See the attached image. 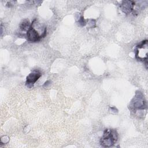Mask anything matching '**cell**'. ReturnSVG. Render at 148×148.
Here are the masks:
<instances>
[{
    "label": "cell",
    "instance_id": "obj_1",
    "mask_svg": "<svg viewBox=\"0 0 148 148\" xmlns=\"http://www.w3.org/2000/svg\"><path fill=\"white\" fill-rule=\"evenodd\" d=\"M118 134L114 129H106L100 140L101 145L103 147L112 146L117 140Z\"/></svg>",
    "mask_w": 148,
    "mask_h": 148
},
{
    "label": "cell",
    "instance_id": "obj_2",
    "mask_svg": "<svg viewBox=\"0 0 148 148\" xmlns=\"http://www.w3.org/2000/svg\"><path fill=\"white\" fill-rule=\"evenodd\" d=\"M147 40H145L138 45L136 49V58L140 61H146L147 59Z\"/></svg>",
    "mask_w": 148,
    "mask_h": 148
},
{
    "label": "cell",
    "instance_id": "obj_3",
    "mask_svg": "<svg viewBox=\"0 0 148 148\" xmlns=\"http://www.w3.org/2000/svg\"><path fill=\"white\" fill-rule=\"evenodd\" d=\"M130 107H132L134 109H143L146 108V102L144 101L143 95L140 92H136L135 96L131 101Z\"/></svg>",
    "mask_w": 148,
    "mask_h": 148
},
{
    "label": "cell",
    "instance_id": "obj_4",
    "mask_svg": "<svg viewBox=\"0 0 148 148\" xmlns=\"http://www.w3.org/2000/svg\"><path fill=\"white\" fill-rule=\"evenodd\" d=\"M27 39L28 41L32 42H36L39 41L41 38L42 36L39 35V32L33 27V23L32 22L29 29L27 32Z\"/></svg>",
    "mask_w": 148,
    "mask_h": 148
},
{
    "label": "cell",
    "instance_id": "obj_5",
    "mask_svg": "<svg viewBox=\"0 0 148 148\" xmlns=\"http://www.w3.org/2000/svg\"><path fill=\"white\" fill-rule=\"evenodd\" d=\"M42 74L38 71H34L31 72L26 78V86L28 88H31L34 84L38 80V79L41 76Z\"/></svg>",
    "mask_w": 148,
    "mask_h": 148
},
{
    "label": "cell",
    "instance_id": "obj_6",
    "mask_svg": "<svg viewBox=\"0 0 148 148\" xmlns=\"http://www.w3.org/2000/svg\"><path fill=\"white\" fill-rule=\"evenodd\" d=\"M134 5H135V2L134 1H122L120 5V8L124 13L126 14H128L133 10Z\"/></svg>",
    "mask_w": 148,
    "mask_h": 148
},
{
    "label": "cell",
    "instance_id": "obj_7",
    "mask_svg": "<svg viewBox=\"0 0 148 148\" xmlns=\"http://www.w3.org/2000/svg\"><path fill=\"white\" fill-rule=\"evenodd\" d=\"M31 24L29 23V21L28 20H23L20 24V28L21 31H27L29 29L30 27H31Z\"/></svg>",
    "mask_w": 148,
    "mask_h": 148
},
{
    "label": "cell",
    "instance_id": "obj_8",
    "mask_svg": "<svg viewBox=\"0 0 148 148\" xmlns=\"http://www.w3.org/2000/svg\"><path fill=\"white\" fill-rule=\"evenodd\" d=\"M87 24L90 28H95L96 27V21L94 19L88 20V23H86V24Z\"/></svg>",
    "mask_w": 148,
    "mask_h": 148
},
{
    "label": "cell",
    "instance_id": "obj_9",
    "mask_svg": "<svg viewBox=\"0 0 148 148\" xmlns=\"http://www.w3.org/2000/svg\"><path fill=\"white\" fill-rule=\"evenodd\" d=\"M78 23H79V24H80V25H82V26H84L85 25H86V21L84 20L83 16H81V17H80V18L79 19Z\"/></svg>",
    "mask_w": 148,
    "mask_h": 148
},
{
    "label": "cell",
    "instance_id": "obj_10",
    "mask_svg": "<svg viewBox=\"0 0 148 148\" xmlns=\"http://www.w3.org/2000/svg\"><path fill=\"white\" fill-rule=\"evenodd\" d=\"M110 110L112 113H118V110L117 109V108L116 107H114V106L110 107Z\"/></svg>",
    "mask_w": 148,
    "mask_h": 148
},
{
    "label": "cell",
    "instance_id": "obj_11",
    "mask_svg": "<svg viewBox=\"0 0 148 148\" xmlns=\"http://www.w3.org/2000/svg\"><path fill=\"white\" fill-rule=\"evenodd\" d=\"M50 84V82L49 81V80H47V81H46L45 83V84H43V86L44 87H47L48 86V85H49Z\"/></svg>",
    "mask_w": 148,
    "mask_h": 148
}]
</instances>
